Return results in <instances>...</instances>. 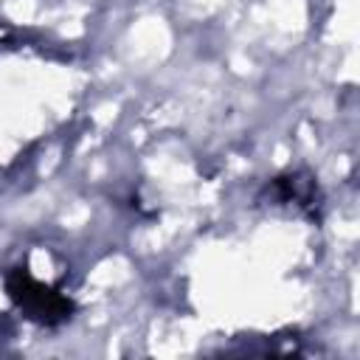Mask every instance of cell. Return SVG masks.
Segmentation results:
<instances>
[{
    "label": "cell",
    "instance_id": "1",
    "mask_svg": "<svg viewBox=\"0 0 360 360\" xmlns=\"http://www.w3.org/2000/svg\"><path fill=\"white\" fill-rule=\"evenodd\" d=\"M6 290H8L11 301H17L28 312V318H34L39 323H56V321L68 318V312L73 309L65 295L39 284L37 278H31L28 270H11L6 278Z\"/></svg>",
    "mask_w": 360,
    "mask_h": 360
}]
</instances>
